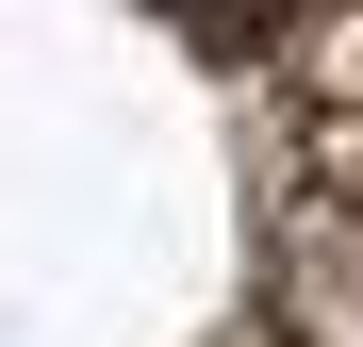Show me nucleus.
Masks as SVG:
<instances>
[{
  "mask_svg": "<svg viewBox=\"0 0 363 347\" xmlns=\"http://www.w3.org/2000/svg\"><path fill=\"white\" fill-rule=\"evenodd\" d=\"M0 347H363V0H0Z\"/></svg>",
  "mask_w": 363,
  "mask_h": 347,
  "instance_id": "1",
  "label": "nucleus"
}]
</instances>
